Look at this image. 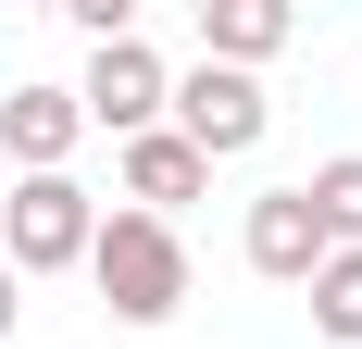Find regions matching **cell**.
Segmentation results:
<instances>
[{
    "label": "cell",
    "instance_id": "9c48e42d",
    "mask_svg": "<svg viewBox=\"0 0 362 349\" xmlns=\"http://www.w3.org/2000/svg\"><path fill=\"white\" fill-rule=\"evenodd\" d=\"M300 200H313V225H325V249H362V150H337V162L300 174Z\"/></svg>",
    "mask_w": 362,
    "mask_h": 349
},
{
    "label": "cell",
    "instance_id": "8fae6325",
    "mask_svg": "<svg viewBox=\"0 0 362 349\" xmlns=\"http://www.w3.org/2000/svg\"><path fill=\"white\" fill-rule=\"evenodd\" d=\"M13 312H25V275L0 262V349H13Z\"/></svg>",
    "mask_w": 362,
    "mask_h": 349
},
{
    "label": "cell",
    "instance_id": "3957f363",
    "mask_svg": "<svg viewBox=\"0 0 362 349\" xmlns=\"http://www.w3.org/2000/svg\"><path fill=\"white\" fill-rule=\"evenodd\" d=\"M163 125H175L200 162H238V150H262V125H275V100H262V75H225V63H187L175 88H163Z\"/></svg>",
    "mask_w": 362,
    "mask_h": 349
},
{
    "label": "cell",
    "instance_id": "8992f818",
    "mask_svg": "<svg viewBox=\"0 0 362 349\" xmlns=\"http://www.w3.org/2000/svg\"><path fill=\"white\" fill-rule=\"evenodd\" d=\"M238 249H250V275L313 287V262H325V225H313V200H300V187H262V200H250V225H238Z\"/></svg>",
    "mask_w": 362,
    "mask_h": 349
},
{
    "label": "cell",
    "instance_id": "7a4b0ae2",
    "mask_svg": "<svg viewBox=\"0 0 362 349\" xmlns=\"http://www.w3.org/2000/svg\"><path fill=\"white\" fill-rule=\"evenodd\" d=\"M88 237H100V200L75 174H13V200H0V262L13 275H75Z\"/></svg>",
    "mask_w": 362,
    "mask_h": 349
},
{
    "label": "cell",
    "instance_id": "277c9868",
    "mask_svg": "<svg viewBox=\"0 0 362 349\" xmlns=\"http://www.w3.org/2000/svg\"><path fill=\"white\" fill-rule=\"evenodd\" d=\"M163 88H175V75H163V50H150V37H100V50H88V75H75V112H88V138L112 125V150H125V138H150V125H163Z\"/></svg>",
    "mask_w": 362,
    "mask_h": 349
},
{
    "label": "cell",
    "instance_id": "6da1fadb",
    "mask_svg": "<svg viewBox=\"0 0 362 349\" xmlns=\"http://www.w3.org/2000/svg\"><path fill=\"white\" fill-rule=\"evenodd\" d=\"M75 275L100 287V312L175 324V300H187V237H175V225H150V212H100V237H88Z\"/></svg>",
    "mask_w": 362,
    "mask_h": 349
},
{
    "label": "cell",
    "instance_id": "30bf717a",
    "mask_svg": "<svg viewBox=\"0 0 362 349\" xmlns=\"http://www.w3.org/2000/svg\"><path fill=\"white\" fill-rule=\"evenodd\" d=\"M300 300H313V324H325L337 349H362V249H325V262H313V287H300Z\"/></svg>",
    "mask_w": 362,
    "mask_h": 349
},
{
    "label": "cell",
    "instance_id": "5b68a950",
    "mask_svg": "<svg viewBox=\"0 0 362 349\" xmlns=\"http://www.w3.org/2000/svg\"><path fill=\"white\" fill-rule=\"evenodd\" d=\"M75 138H88L75 88H13L0 100V162L13 174H75Z\"/></svg>",
    "mask_w": 362,
    "mask_h": 349
},
{
    "label": "cell",
    "instance_id": "ba28073f",
    "mask_svg": "<svg viewBox=\"0 0 362 349\" xmlns=\"http://www.w3.org/2000/svg\"><path fill=\"white\" fill-rule=\"evenodd\" d=\"M213 187V162L175 138V125H150V138H125V212H150V225H175V200H200Z\"/></svg>",
    "mask_w": 362,
    "mask_h": 349
},
{
    "label": "cell",
    "instance_id": "52a82bcc",
    "mask_svg": "<svg viewBox=\"0 0 362 349\" xmlns=\"http://www.w3.org/2000/svg\"><path fill=\"white\" fill-rule=\"evenodd\" d=\"M288 37H300L288 0H200V63H225V75H262Z\"/></svg>",
    "mask_w": 362,
    "mask_h": 349
}]
</instances>
